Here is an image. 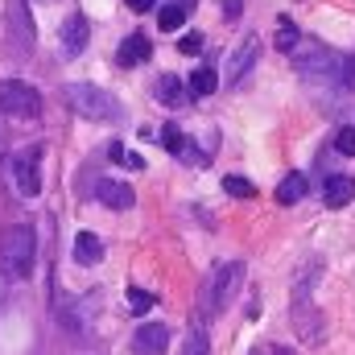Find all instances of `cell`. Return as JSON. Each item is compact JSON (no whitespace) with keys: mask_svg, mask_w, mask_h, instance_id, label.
<instances>
[{"mask_svg":"<svg viewBox=\"0 0 355 355\" xmlns=\"http://www.w3.org/2000/svg\"><path fill=\"white\" fill-rule=\"evenodd\" d=\"M33 257H37V236L29 223L4 227L0 232V272L8 281H25L33 272Z\"/></svg>","mask_w":355,"mask_h":355,"instance_id":"obj_1","label":"cell"},{"mask_svg":"<svg viewBox=\"0 0 355 355\" xmlns=\"http://www.w3.org/2000/svg\"><path fill=\"white\" fill-rule=\"evenodd\" d=\"M4 17H8V25H4V58L25 67L33 58V42H37L33 17H29V0H8Z\"/></svg>","mask_w":355,"mask_h":355,"instance_id":"obj_2","label":"cell"},{"mask_svg":"<svg viewBox=\"0 0 355 355\" xmlns=\"http://www.w3.org/2000/svg\"><path fill=\"white\" fill-rule=\"evenodd\" d=\"M244 289V265L240 261H223V265L211 268L207 277V289H202V314H223L236 293Z\"/></svg>","mask_w":355,"mask_h":355,"instance_id":"obj_3","label":"cell"},{"mask_svg":"<svg viewBox=\"0 0 355 355\" xmlns=\"http://www.w3.org/2000/svg\"><path fill=\"white\" fill-rule=\"evenodd\" d=\"M67 103L83 116V120H95V124H107V120H120V103L95 83H71L67 87Z\"/></svg>","mask_w":355,"mask_h":355,"instance_id":"obj_4","label":"cell"},{"mask_svg":"<svg viewBox=\"0 0 355 355\" xmlns=\"http://www.w3.org/2000/svg\"><path fill=\"white\" fill-rule=\"evenodd\" d=\"M0 112L12 120H37L42 116V95L37 87L21 83V79H4L0 83Z\"/></svg>","mask_w":355,"mask_h":355,"instance_id":"obj_5","label":"cell"},{"mask_svg":"<svg viewBox=\"0 0 355 355\" xmlns=\"http://www.w3.org/2000/svg\"><path fill=\"white\" fill-rule=\"evenodd\" d=\"M12 178H17V190L25 198H37V190H42V145H29L12 157Z\"/></svg>","mask_w":355,"mask_h":355,"instance_id":"obj_6","label":"cell"},{"mask_svg":"<svg viewBox=\"0 0 355 355\" xmlns=\"http://www.w3.org/2000/svg\"><path fill=\"white\" fill-rule=\"evenodd\" d=\"M58 42H62V50L75 58V54H83L87 50V42H91V25H87V17L83 12H71L67 21H62V33H58Z\"/></svg>","mask_w":355,"mask_h":355,"instance_id":"obj_7","label":"cell"},{"mask_svg":"<svg viewBox=\"0 0 355 355\" xmlns=\"http://www.w3.org/2000/svg\"><path fill=\"white\" fill-rule=\"evenodd\" d=\"M293 331L306 343H318L322 339V314L314 306H306V297H297V293H293Z\"/></svg>","mask_w":355,"mask_h":355,"instance_id":"obj_8","label":"cell"},{"mask_svg":"<svg viewBox=\"0 0 355 355\" xmlns=\"http://www.w3.org/2000/svg\"><path fill=\"white\" fill-rule=\"evenodd\" d=\"M257 54H261V42H257V33H248L240 46H236V54H232V62H227V83H240L248 71H252V62H257Z\"/></svg>","mask_w":355,"mask_h":355,"instance_id":"obj_9","label":"cell"},{"mask_svg":"<svg viewBox=\"0 0 355 355\" xmlns=\"http://www.w3.org/2000/svg\"><path fill=\"white\" fill-rule=\"evenodd\" d=\"M95 198H99L103 207H112V211H128V207L137 202L132 186H124V182H116V178H103V182L95 186Z\"/></svg>","mask_w":355,"mask_h":355,"instance_id":"obj_10","label":"cell"},{"mask_svg":"<svg viewBox=\"0 0 355 355\" xmlns=\"http://www.w3.org/2000/svg\"><path fill=\"white\" fill-rule=\"evenodd\" d=\"M132 347H137V355H162L166 347H170V327H162V322H145V327L137 331Z\"/></svg>","mask_w":355,"mask_h":355,"instance_id":"obj_11","label":"cell"},{"mask_svg":"<svg viewBox=\"0 0 355 355\" xmlns=\"http://www.w3.org/2000/svg\"><path fill=\"white\" fill-rule=\"evenodd\" d=\"M352 198H355V178L352 174H331L327 178V186H322V202H327L331 211L347 207Z\"/></svg>","mask_w":355,"mask_h":355,"instance_id":"obj_12","label":"cell"},{"mask_svg":"<svg viewBox=\"0 0 355 355\" xmlns=\"http://www.w3.org/2000/svg\"><path fill=\"white\" fill-rule=\"evenodd\" d=\"M149 54H153V42L145 33H128L120 46V67H141V62H149Z\"/></svg>","mask_w":355,"mask_h":355,"instance_id":"obj_13","label":"cell"},{"mask_svg":"<svg viewBox=\"0 0 355 355\" xmlns=\"http://www.w3.org/2000/svg\"><path fill=\"white\" fill-rule=\"evenodd\" d=\"M75 261L79 265H99L103 261V240L95 232H79L75 236Z\"/></svg>","mask_w":355,"mask_h":355,"instance_id":"obj_14","label":"cell"},{"mask_svg":"<svg viewBox=\"0 0 355 355\" xmlns=\"http://www.w3.org/2000/svg\"><path fill=\"white\" fill-rule=\"evenodd\" d=\"M306 190H310V178L306 174H285L281 186H277V202H281V207H293Z\"/></svg>","mask_w":355,"mask_h":355,"instance_id":"obj_15","label":"cell"},{"mask_svg":"<svg viewBox=\"0 0 355 355\" xmlns=\"http://www.w3.org/2000/svg\"><path fill=\"white\" fill-rule=\"evenodd\" d=\"M215 87H219V75H215L211 67H198V71L190 75V95H211Z\"/></svg>","mask_w":355,"mask_h":355,"instance_id":"obj_16","label":"cell"},{"mask_svg":"<svg viewBox=\"0 0 355 355\" xmlns=\"http://www.w3.org/2000/svg\"><path fill=\"white\" fill-rule=\"evenodd\" d=\"M157 99L170 103V107H178V103L186 99V91H182V83H178L174 75H162V79H157Z\"/></svg>","mask_w":355,"mask_h":355,"instance_id":"obj_17","label":"cell"},{"mask_svg":"<svg viewBox=\"0 0 355 355\" xmlns=\"http://www.w3.org/2000/svg\"><path fill=\"white\" fill-rule=\"evenodd\" d=\"M297 46H302L297 25H293V21H281V29H277V50H281V54H293Z\"/></svg>","mask_w":355,"mask_h":355,"instance_id":"obj_18","label":"cell"},{"mask_svg":"<svg viewBox=\"0 0 355 355\" xmlns=\"http://www.w3.org/2000/svg\"><path fill=\"white\" fill-rule=\"evenodd\" d=\"M223 190H227L232 198H252V194H257V186H252L248 178H240V174H227V178H223Z\"/></svg>","mask_w":355,"mask_h":355,"instance_id":"obj_19","label":"cell"},{"mask_svg":"<svg viewBox=\"0 0 355 355\" xmlns=\"http://www.w3.org/2000/svg\"><path fill=\"white\" fill-rule=\"evenodd\" d=\"M182 355H211V343H207L202 327H194V331L186 335V343H182Z\"/></svg>","mask_w":355,"mask_h":355,"instance_id":"obj_20","label":"cell"},{"mask_svg":"<svg viewBox=\"0 0 355 355\" xmlns=\"http://www.w3.org/2000/svg\"><path fill=\"white\" fill-rule=\"evenodd\" d=\"M182 21H186V8H182V4H166V8H162V17H157V25H162L166 33H174Z\"/></svg>","mask_w":355,"mask_h":355,"instance_id":"obj_21","label":"cell"},{"mask_svg":"<svg viewBox=\"0 0 355 355\" xmlns=\"http://www.w3.org/2000/svg\"><path fill=\"white\" fill-rule=\"evenodd\" d=\"M107 157H112V162H120V166H128V170H145V157L128 153L124 145H112V149H107Z\"/></svg>","mask_w":355,"mask_h":355,"instance_id":"obj_22","label":"cell"},{"mask_svg":"<svg viewBox=\"0 0 355 355\" xmlns=\"http://www.w3.org/2000/svg\"><path fill=\"white\" fill-rule=\"evenodd\" d=\"M335 149H339L343 157H355V128H347V124H343V128L335 132Z\"/></svg>","mask_w":355,"mask_h":355,"instance_id":"obj_23","label":"cell"},{"mask_svg":"<svg viewBox=\"0 0 355 355\" xmlns=\"http://www.w3.org/2000/svg\"><path fill=\"white\" fill-rule=\"evenodd\" d=\"M162 141H166V149H170L174 157H182V149H186V137L178 132V124H166V132H162Z\"/></svg>","mask_w":355,"mask_h":355,"instance_id":"obj_24","label":"cell"},{"mask_svg":"<svg viewBox=\"0 0 355 355\" xmlns=\"http://www.w3.org/2000/svg\"><path fill=\"white\" fill-rule=\"evenodd\" d=\"M128 306H132L137 314H145V310L153 306V293H145V289H128Z\"/></svg>","mask_w":355,"mask_h":355,"instance_id":"obj_25","label":"cell"},{"mask_svg":"<svg viewBox=\"0 0 355 355\" xmlns=\"http://www.w3.org/2000/svg\"><path fill=\"white\" fill-rule=\"evenodd\" d=\"M178 50H182V54H198V50H202V33H186V37L178 42Z\"/></svg>","mask_w":355,"mask_h":355,"instance_id":"obj_26","label":"cell"},{"mask_svg":"<svg viewBox=\"0 0 355 355\" xmlns=\"http://www.w3.org/2000/svg\"><path fill=\"white\" fill-rule=\"evenodd\" d=\"M153 4H157V0H128V8H132V12H149Z\"/></svg>","mask_w":355,"mask_h":355,"instance_id":"obj_27","label":"cell"},{"mask_svg":"<svg viewBox=\"0 0 355 355\" xmlns=\"http://www.w3.org/2000/svg\"><path fill=\"white\" fill-rule=\"evenodd\" d=\"M248 355H268V347H252V352H248Z\"/></svg>","mask_w":355,"mask_h":355,"instance_id":"obj_28","label":"cell"}]
</instances>
